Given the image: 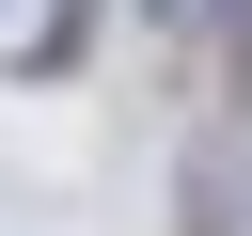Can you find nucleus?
I'll use <instances>...</instances> for the list:
<instances>
[{
	"instance_id": "nucleus-1",
	"label": "nucleus",
	"mask_w": 252,
	"mask_h": 236,
	"mask_svg": "<svg viewBox=\"0 0 252 236\" xmlns=\"http://www.w3.org/2000/svg\"><path fill=\"white\" fill-rule=\"evenodd\" d=\"M173 236H252V126H205L173 173Z\"/></svg>"
},
{
	"instance_id": "nucleus-2",
	"label": "nucleus",
	"mask_w": 252,
	"mask_h": 236,
	"mask_svg": "<svg viewBox=\"0 0 252 236\" xmlns=\"http://www.w3.org/2000/svg\"><path fill=\"white\" fill-rule=\"evenodd\" d=\"M158 31H252V0H142Z\"/></svg>"
}]
</instances>
